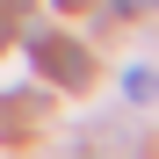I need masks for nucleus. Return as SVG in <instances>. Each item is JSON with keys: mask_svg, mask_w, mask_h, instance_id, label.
<instances>
[{"mask_svg": "<svg viewBox=\"0 0 159 159\" xmlns=\"http://www.w3.org/2000/svg\"><path fill=\"white\" fill-rule=\"evenodd\" d=\"M29 58H36V72L51 80V87H87V80H94L87 51H80L72 36H58V29H36L29 36Z\"/></svg>", "mask_w": 159, "mask_h": 159, "instance_id": "f257e3e1", "label": "nucleus"}, {"mask_svg": "<svg viewBox=\"0 0 159 159\" xmlns=\"http://www.w3.org/2000/svg\"><path fill=\"white\" fill-rule=\"evenodd\" d=\"M123 94H130V101H159V80H152V72H123Z\"/></svg>", "mask_w": 159, "mask_h": 159, "instance_id": "f03ea898", "label": "nucleus"}, {"mask_svg": "<svg viewBox=\"0 0 159 159\" xmlns=\"http://www.w3.org/2000/svg\"><path fill=\"white\" fill-rule=\"evenodd\" d=\"M109 7H116V15H145L152 0H109Z\"/></svg>", "mask_w": 159, "mask_h": 159, "instance_id": "7ed1b4c3", "label": "nucleus"}, {"mask_svg": "<svg viewBox=\"0 0 159 159\" xmlns=\"http://www.w3.org/2000/svg\"><path fill=\"white\" fill-rule=\"evenodd\" d=\"M0 43H7V22H0Z\"/></svg>", "mask_w": 159, "mask_h": 159, "instance_id": "20e7f679", "label": "nucleus"}]
</instances>
